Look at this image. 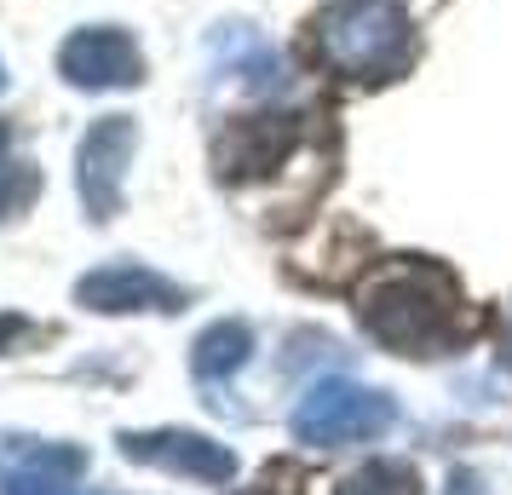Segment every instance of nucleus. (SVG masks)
I'll use <instances>...</instances> for the list:
<instances>
[{
  "label": "nucleus",
  "mask_w": 512,
  "mask_h": 495,
  "mask_svg": "<svg viewBox=\"0 0 512 495\" xmlns=\"http://www.w3.org/2000/svg\"><path fill=\"white\" fill-rule=\"evenodd\" d=\"M357 323L369 340L409 357H438L466 340V306L455 277L432 260H392L357 288Z\"/></svg>",
  "instance_id": "nucleus-1"
},
{
  "label": "nucleus",
  "mask_w": 512,
  "mask_h": 495,
  "mask_svg": "<svg viewBox=\"0 0 512 495\" xmlns=\"http://www.w3.org/2000/svg\"><path fill=\"white\" fill-rule=\"evenodd\" d=\"M317 64L340 81H397L415 64V24L392 0H334L311 18Z\"/></svg>",
  "instance_id": "nucleus-2"
},
{
  "label": "nucleus",
  "mask_w": 512,
  "mask_h": 495,
  "mask_svg": "<svg viewBox=\"0 0 512 495\" xmlns=\"http://www.w3.org/2000/svg\"><path fill=\"white\" fill-rule=\"evenodd\" d=\"M392 398L369 392V386H351V380H323L311 386L294 409V438L300 444H357V438H380L392 426Z\"/></svg>",
  "instance_id": "nucleus-3"
},
{
  "label": "nucleus",
  "mask_w": 512,
  "mask_h": 495,
  "mask_svg": "<svg viewBox=\"0 0 512 495\" xmlns=\"http://www.w3.org/2000/svg\"><path fill=\"white\" fill-rule=\"evenodd\" d=\"M139 150V127L133 116H104L87 127V139L75 150V185H81V202L93 219H116L121 213V185H127V162Z\"/></svg>",
  "instance_id": "nucleus-4"
},
{
  "label": "nucleus",
  "mask_w": 512,
  "mask_h": 495,
  "mask_svg": "<svg viewBox=\"0 0 512 495\" xmlns=\"http://www.w3.org/2000/svg\"><path fill=\"white\" fill-rule=\"evenodd\" d=\"M58 70L70 87H87V93H116V87H139L144 81V52L127 29H75L64 52H58Z\"/></svg>",
  "instance_id": "nucleus-5"
},
{
  "label": "nucleus",
  "mask_w": 512,
  "mask_h": 495,
  "mask_svg": "<svg viewBox=\"0 0 512 495\" xmlns=\"http://www.w3.org/2000/svg\"><path fill=\"white\" fill-rule=\"evenodd\" d=\"M300 139V116H236L213 144L219 179H259L271 167L288 162V150Z\"/></svg>",
  "instance_id": "nucleus-6"
},
{
  "label": "nucleus",
  "mask_w": 512,
  "mask_h": 495,
  "mask_svg": "<svg viewBox=\"0 0 512 495\" xmlns=\"http://www.w3.org/2000/svg\"><path fill=\"white\" fill-rule=\"evenodd\" d=\"M121 455L144 461V467L179 472V478H196V484H225L236 472L231 449L202 438V432H121Z\"/></svg>",
  "instance_id": "nucleus-7"
},
{
  "label": "nucleus",
  "mask_w": 512,
  "mask_h": 495,
  "mask_svg": "<svg viewBox=\"0 0 512 495\" xmlns=\"http://www.w3.org/2000/svg\"><path fill=\"white\" fill-rule=\"evenodd\" d=\"M75 300L93 311H179L185 288L167 283L150 265H104V271L75 283Z\"/></svg>",
  "instance_id": "nucleus-8"
},
{
  "label": "nucleus",
  "mask_w": 512,
  "mask_h": 495,
  "mask_svg": "<svg viewBox=\"0 0 512 495\" xmlns=\"http://www.w3.org/2000/svg\"><path fill=\"white\" fill-rule=\"evenodd\" d=\"M213 58H219V70L242 81L248 93H271L282 87V58L271 52V41H259L248 24H225L213 35Z\"/></svg>",
  "instance_id": "nucleus-9"
},
{
  "label": "nucleus",
  "mask_w": 512,
  "mask_h": 495,
  "mask_svg": "<svg viewBox=\"0 0 512 495\" xmlns=\"http://www.w3.org/2000/svg\"><path fill=\"white\" fill-rule=\"evenodd\" d=\"M248 352H254V334L242 329V323H213V329L190 346V369H196L202 386H225V380L248 363Z\"/></svg>",
  "instance_id": "nucleus-10"
},
{
  "label": "nucleus",
  "mask_w": 512,
  "mask_h": 495,
  "mask_svg": "<svg viewBox=\"0 0 512 495\" xmlns=\"http://www.w3.org/2000/svg\"><path fill=\"white\" fill-rule=\"evenodd\" d=\"M340 495H420V478L409 461H369L340 484Z\"/></svg>",
  "instance_id": "nucleus-11"
},
{
  "label": "nucleus",
  "mask_w": 512,
  "mask_h": 495,
  "mask_svg": "<svg viewBox=\"0 0 512 495\" xmlns=\"http://www.w3.org/2000/svg\"><path fill=\"white\" fill-rule=\"evenodd\" d=\"M41 196V173L24 162H0V219H18Z\"/></svg>",
  "instance_id": "nucleus-12"
},
{
  "label": "nucleus",
  "mask_w": 512,
  "mask_h": 495,
  "mask_svg": "<svg viewBox=\"0 0 512 495\" xmlns=\"http://www.w3.org/2000/svg\"><path fill=\"white\" fill-rule=\"evenodd\" d=\"M24 329H29L24 317H0V346H6V340H18Z\"/></svg>",
  "instance_id": "nucleus-13"
},
{
  "label": "nucleus",
  "mask_w": 512,
  "mask_h": 495,
  "mask_svg": "<svg viewBox=\"0 0 512 495\" xmlns=\"http://www.w3.org/2000/svg\"><path fill=\"white\" fill-rule=\"evenodd\" d=\"M236 495H282V490H271V484H254V490H236Z\"/></svg>",
  "instance_id": "nucleus-14"
},
{
  "label": "nucleus",
  "mask_w": 512,
  "mask_h": 495,
  "mask_svg": "<svg viewBox=\"0 0 512 495\" xmlns=\"http://www.w3.org/2000/svg\"><path fill=\"white\" fill-rule=\"evenodd\" d=\"M501 352H507V369H512V334H507V346H501Z\"/></svg>",
  "instance_id": "nucleus-15"
},
{
  "label": "nucleus",
  "mask_w": 512,
  "mask_h": 495,
  "mask_svg": "<svg viewBox=\"0 0 512 495\" xmlns=\"http://www.w3.org/2000/svg\"><path fill=\"white\" fill-rule=\"evenodd\" d=\"M6 139H12V133H6V127H0V156H6Z\"/></svg>",
  "instance_id": "nucleus-16"
},
{
  "label": "nucleus",
  "mask_w": 512,
  "mask_h": 495,
  "mask_svg": "<svg viewBox=\"0 0 512 495\" xmlns=\"http://www.w3.org/2000/svg\"><path fill=\"white\" fill-rule=\"evenodd\" d=\"M0 87H6V64H0Z\"/></svg>",
  "instance_id": "nucleus-17"
}]
</instances>
